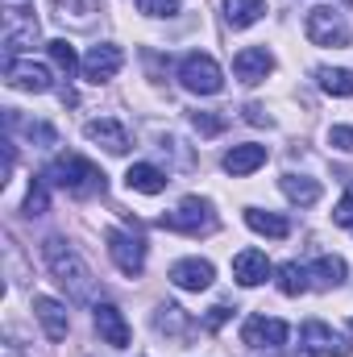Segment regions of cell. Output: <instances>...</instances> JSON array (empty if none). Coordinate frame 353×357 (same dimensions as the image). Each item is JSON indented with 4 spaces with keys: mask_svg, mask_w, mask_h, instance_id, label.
I'll return each instance as SVG.
<instances>
[{
    "mask_svg": "<svg viewBox=\"0 0 353 357\" xmlns=\"http://www.w3.org/2000/svg\"><path fill=\"white\" fill-rule=\"evenodd\" d=\"M270 274H274V270H270L262 250H241V254L233 258V278H237L241 287H258V282H266Z\"/></svg>",
    "mask_w": 353,
    "mask_h": 357,
    "instance_id": "obj_17",
    "label": "cell"
},
{
    "mask_svg": "<svg viewBox=\"0 0 353 357\" xmlns=\"http://www.w3.org/2000/svg\"><path fill=\"white\" fill-rule=\"evenodd\" d=\"M329 146L341 150V154H353V129L350 125H333L329 129Z\"/></svg>",
    "mask_w": 353,
    "mask_h": 357,
    "instance_id": "obj_30",
    "label": "cell"
},
{
    "mask_svg": "<svg viewBox=\"0 0 353 357\" xmlns=\"http://www.w3.org/2000/svg\"><path fill=\"white\" fill-rule=\"evenodd\" d=\"M137 8H142L146 17H175L179 0H137Z\"/></svg>",
    "mask_w": 353,
    "mask_h": 357,
    "instance_id": "obj_29",
    "label": "cell"
},
{
    "mask_svg": "<svg viewBox=\"0 0 353 357\" xmlns=\"http://www.w3.org/2000/svg\"><path fill=\"white\" fill-rule=\"evenodd\" d=\"M246 121H250V125H270V116H266L262 104H246Z\"/></svg>",
    "mask_w": 353,
    "mask_h": 357,
    "instance_id": "obj_34",
    "label": "cell"
},
{
    "mask_svg": "<svg viewBox=\"0 0 353 357\" xmlns=\"http://www.w3.org/2000/svg\"><path fill=\"white\" fill-rule=\"evenodd\" d=\"M4 79H8V88H21V91H50V71L42 63H33V59H8Z\"/></svg>",
    "mask_w": 353,
    "mask_h": 357,
    "instance_id": "obj_11",
    "label": "cell"
},
{
    "mask_svg": "<svg viewBox=\"0 0 353 357\" xmlns=\"http://www.w3.org/2000/svg\"><path fill=\"white\" fill-rule=\"evenodd\" d=\"M303 33L316 42V46H333V50H345L350 46V25L337 8H312L308 21H303Z\"/></svg>",
    "mask_w": 353,
    "mask_h": 357,
    "instance_id": "obj_5",
    "label": "cell"
},
{
    "mask_svg": "<svg viewBox=\"0 0 353 357\" xmlns=\"http://www.w3.org/2000/svg\"><path fill=\"white\" fill-rule=\"evenodd\" d=\"M278 187H283V195H287L291 204H299V208H312V204L320 199V183L308 178V175H283Z\"/></svg>",
    "mask_w": 353,
    "mask_h": 357,
    "instance_id": "obj_20",
    "label": "cell"
},
{
    "mask_svg": "<svg viewBox=\"0 0 353 357\" xmlns=\"http://www.w3.org/2000/svg\"><path fill=\"white\" fill-rule=\"evenodd\" d=\"M96 333H100L112 349H125V345H129V324H125L121 307H112V303H96Z\"/></svg>",
    "mask_w": 353,
    "mask_h": 357,
    "instance_id": "obj_15",
    "label": "cell"
},
{
    "mask_svg": "<svg viewBox=\"0 0 353 357\" xmlns=\"http://www.w3.org/2000/svg\"><path fill=\"white\" fill-rule=\"evenodd\" d=\"M179 79H183V88L195 91V96H216L225 88V71L216 67L212 54H200V50L179 63Z\"/></svg>",
    "mask_w": 353,
    "mask_h": 357,
    "instance_id": "obj_4",
    "label": "cell"
},
{
    "mask_svg": "<svg viewBox=\"0 0 353 357\" xmlns=\"http://www.w3.org/2000/svg\"><path fill=\"white\" fill-rule=\"evenodd\" d=\"M299 341H303V349L316 357H345L350 354V341L341 337V333H333L324 320H308L303 328H299Z\"/></svg>",
    "mask_w": 353,
    "mask_h": 357,
    "instance_id": "obj_7",
    "label": "cell"
},
{
    "mask_svg": "<svg viewBox=\"0 0 353 357\" xmlns=\"http://www.w3.org/2000/svg\"><path fill=\"white\" fill-rule=\"evenodd\" d=\"M274 71V54L266 50V46H246V50H237V59H233V75L241 79V84H262L266 75Z\"/></svg>",
    "mask_w": 353,
    "mask_h": 357,
    "instance_id": "obj_10",
    "label": "cell"
},
{
    "mask_svg": "<svg viewBox=\"0 0 353 357\" xmlns=\"http://www.w3.org/2000/svg\"><path fill=\"white\" fill-rule=\"evenodd\" d=\"M266 0H225V21L233 29H250L254 21H262Z\"/></svg>",
    "mask_w": 353,
    "mask_h": 357,
    "instance_id": "obj_21",
    "label": "cell"
},
{
    "mask_svg": "<svg viewBox=\"0 0 353 357\" xmlns=\"http://www.w3.org/2000/svg\"><path fill=\"white\" fill-rule=\"evenodd\" d=\"M46 50H50V59H54V67L71 79L75 71H80V59H75V46L67 42V38H54V42H46Z\"/></svg>",
    "mask_w": 353,
    "mask_h": 357,
    "instance_id": "obj_25",
    "label": "cell"
},
{
    "mask_svg": "<svg viewBox=\"0 0 353 357\" xmlns=\"http://www.w3.org/2000/svg\"><path fill=\"white\" fill-rule=\"evenodd\" d=\"M316 79L329 96H353V71H345V67H320Z\"/></svg>",
    "mask_w": 353,
    "mask_h": 357,
    "instance_id": "obj_23",
    "label": "cell"
},
{
    "mask_svg": "<svg viewBox=\"0 0 353 357\" xmlns=\"http://www.w3.org/2000/svg\"><path fill=\"white\" fill-rule=\"evenodd\" d=\"M212 278H216L212 262H200V258H183V262L171 266V282H175L179 291H208Z\"/></svg>",
    "mask_w": 353,
    "mask_h": 357,
    "instance_id": "obj_14",
    "label": "cell"
},
{
    "mask_svg": "<svg viewBox=\"0 0 353 357\" xmlns=\"http://www.w3.org/2000/svg\"><path fill=\"white\" fill-rule=\"evenodd\" d=\"M158 225H163V229H171V233L200 237V233H212V229H216V216H212V204H208V199H200V195H187L175 212H167Z\"/></svg>",
    "mask_w": 353,
    "mask_h": 357,
    "instance_id": "obj_3",
    "label": "cell"
},
{
    "mask_svg": "<svg viewBox=\"0 0 353 357\" xmlns=\"http://www.w3.org/2000/svg\"><path fill=\"white\" fill-rule=\"evenodd\" d=\"M42 254H46V266L54 270V278H59L63 287H71L75 295H88L91 291V270L84 266V258H80L75 250H67L59 237H50V241L42 245Z\"/></svg>",
    "mask_w": 353,
    "mask_h": 357,
    "instance_id": "obj_2",
    "label": "cell"
},
{
    "mask_svg": "<svg viewBox=\"0 0 353 357\" xmlns=\"http://www.w3.org/2000/svg\"><path fill=\"white\" fill-rule=\"evenodd\" d=\"M33 316H38V324L46 328L50 341H63V337L71 333V316H67V307H63L59 299H50V295H38V299H33Z\"/></svg>",
    "mask_w": 353,
    "mask_h": 357,
    "instance_id": "obj_13",
    "label": "cell"
},
{
    "mask_svg": "<svg viewBox=\"0 0 353 357\" xmlns=\"http://www.w3.org/2000/svg\"><path fill=\"white\" fill-rule=\"evenodd\" d=\"M25 8H8L4 13V50L8 54H17V50H25V46H33L38 42V21L33 17H21Z\"/></svg>",
    "mask_w": 353,
    "mask_h": 357,
    "instance_id": "obj_12",
    "label": "cell"
},
{
    "mask_svg": "<svg viewBox=\"0 0 353 357\" xmlns=\"http://www.w3.org/2000/svg\"><path fill=\"white\" fill-rule=\"evenodd\" d=\"M46 178H50L54 187L71 191V195H104V171H96L88 158H80V154L54 158L50 171H46Z\"/></svg>",
    "mask_w": 353,
    "mask_h": 357,
    "instance_id": "obj_1",
    "label": "cell"
},
{
    "mask_svg": "<svg viewBox=\"0 0 353 357\" xmlns=\"http://www.w3.org/2000/svg\"><path fill=\"white\" fill-rule=\"evenodd\" d=\"M225 320H229V307H225V303H216V307H208V316H204V324H208L212 333H216V328H220Z\"/></svg>",
    "mask_w": 353,
    "mask_h": 357,
    "instance_id": "obj_33",
    "label": "cell"
},
{
    "mask_svg": "<svg viewBox=\"0 0 353 357\" xmlns=\"http://www.w3.org/2000/svg\"><path fill=\"white\" fill-rule=\"evenodd\" d=\"M287 333L291 328L274 316H250L246 328H241V341L254 345V349H278V345H287Z\"/></svg>",
    "mask_w": 353,
    "mask_h": 357,
    "instance_id": "obj_9",
    "label": "cell"
},
{
    "mask_svg": "<svg viewBox=\"0 0 353 357\" xmlns=\"http://www.w3.org/2000/svg\"><path fill=\"white\" fill-rule=\"evenodd\" d=\"M312 274H316L320 287H337V282L345 278V262H341V258H320V262L312 266Z\"/></svg>",
    "mask_w": 353,
    "mask_h": 357,
    "instance_id": "obj_27",
    "label": "cell"
},
{
    "mask_svg": "<svg viewBox=\"0 0 353 357\" xmlns=\"http://www.w3.org/2000/svg\"><path fill=\"white\" fill-rule=\"evenodd\" d=\"M129 191H142V195H158V191H167V175L158 171V167H150V162H133L129 167Z\"/></svg>",
    "mask_w": 353,
    "mask_h": 357,
    "instance_id": "obj_19",
    "label": "cell"
},
{
    "mask_svg": "<svg viewBox=\"0 0 353 357\" xmlns=\"http://www.w3.org/2000/svg\"><path fill=\"white\" fill-rule=\"evenodd\" d=\"M246 225H250L254 233H262V237H274V241H283V237L291 233V225H287L283 216L262 212V208H250V212H246Z\"/></svg>",
    "mask_w": 353,
    "mask_h": 357,
    "instance_id": "obj_22",
    "label": "cell"
},
{
    "mask_svg": "<svg viewBox=\"0 0 353 357\" xmlns=\"http://www.w3.org/2000/svg\"><path fill=\"white\" fill-rule=\"evenodd\" d=\"M225 125H229V116H220V112H191V129L200 137H216Z\"/></svg>",
    "mask_w": 353,
    "mask_h": 357,
    "instance_id": "obj_28",
    "label": "cell"
},
{
    "mask_svg": "<svg viewBox=\"0 0 353 357\" xmlns=\"http://www.w3.org/2000/svg\"><path fill=\"white\" fill-rule=\"evenodd\" d=\"M84 133H88L91 142H100L108 154H125V150H129V133H125L117 121H108V116H100V121H88V125H84Z\"/></svg>",
    "mask_w": 353,
    "mask_h": 357,
    "instance_id": "obj_18",
    "label": "cell"
},
{
    "mask_svg": "<svg viewBox=\"0 0 353 357\" xmlns=\"http://www.w3.org/2000/svg\"><path fill=\"white\" fill-rule=\"evenodd\" d=\"M266 146H258V142H246V146H233L229 154H225V171L233 178H241V175H254L258 167H266Z\"/></svg>",
    "mask_w": 353,
    "mask_h": 357,
    "instance_id": "obj_16",
    "label": "cell"
},
{
    "mask_svg": "<svg viewBox=\"0 0 353 357\" xmlns=\"http://www.w3.org/2000/svg\"><path fill=\"white\" fill-rule=\"evenodd\" d=\"M333 220H337V225H345V229H353V187L345 191V195H341V204H337Z\"/></svg>",
    "mask_w": 353,
    "mask_h": 357,
    "instance_id": "obj_32",
    "label": "cell"
},
{
    "mask_svg": "<svg viewBox=\"0 0 353 357\" xmlns=\"http://www.w3.org/2000/svg\"><path fill=\"white\" fill-rule=\"evenodd\" d=\"M312 282H308V270L299 266V262H287V266H278V291L283 295H303Z\"/></svg>",
    "mask_w": 353,
    "mask_h": 357,
    "instance_id": "obj_26",
    "label": "cell"
},
{
    "mask_svg": "<svg viewBox=\"0 0 353 357\" xmlns=\"http://www.w3.org/2000/svg\"><path fill=\"white\" fill-rule=\"evenodd\" d=\"M104 241H108V254H112V262H117L121 274L137 278V274L146 270V241H142V237H133V233H125V229H108Z\"/></svg>",
    "mask_w": 353,
    "mask_h": 357,
    "instance_id": "obj_6",
    "label": "cell"
},
{
    "mask_svg": "<svg viewBox=\"0 0 353 357\" xmlns=\"http://www.w3.org/2000/svg\"><path fill=\"white\" fill-rule=\"evenodd\" d=\"M25 212H29V216H42V212H46V187H42V183L29 187V195H25Z\"/></svg>",
    "mask_w": 353,
    "mask_h": 357,
    "instance_id": "obj_31",
    "label": "cell"
},
{
    "mask_svg": "<svg viewBox=\"0 0 353 357\" xmlns=\"http://www.w3.org/2000/svg\"><path fill=\"white\" fill-rule=\"evenodd\" d=\"M154 324H158V333H167V337H183L187 328H191V320H187V312L175 307V303H167V307H158V316H154Z\"/></svg>",
    "mask_w": 353,
    "mask_h": 357,
    "instance_id": "obj_24",
    "label": "cell"
},
{
    "mask_svg": "<svg viewBox=\"0 0 353 357\" xmlns=\"http://www.w3.org/2000/svg\"><path fill=\"white\" fill-rule=\"evenodd\" d=\"M121 67H125V54H121V46H112V42H100V46H91L88 59H84V79H88V84H104V79H112Z\"/></svg>",
    "mask_w": 353,
    "mask_h": 357,
    "instance_id": "obj_8",
    "label": "cell"
}]
</instances>
